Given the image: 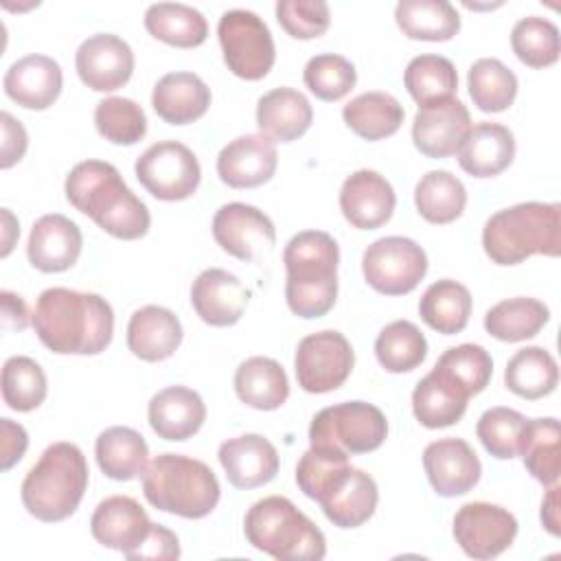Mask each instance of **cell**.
I'll list each match as a JSON object with an SVG mask.
<instances>
[{
    "label": "cell",
    "instance_id": "1",
    "mask_svg": "<svg viewBox=\"0 0 561 561\" xmlns=\"http://www.w3.org/2000/svg\"><path fill=\"white\" fill-rule=\"evenodd\" d=\"M31 324L57 355H99L112 342L114 311L99 294L48 287L35 302Z\"/></svg>",
    "mask_w": 561,
    "mask_h": 561
},
{
    "label": "cell",
    "instance_id": "2",
    "mask_svg": "<svg viewBox=\"0 0 561 561\" xmlns=\"http://www.w3.org/2000/svg\"><path fill=\"white\" fill-rule=\"evenodd\" d=\"M66 199L116 239L134 241L151 226L149 208L123 182L118 169L103 160L77 162L64 182Z\"/></svg>",
    "mask_w": 561,
    "mask_h": 561
},
{
    "label": "cell",
    "instance_id": "3",
    "mask_svg": "<svg viewBox=\"0 0 561 561\" xmlns=\"http://www.w3.org/2000/svg\"><path fill=\"white\" fill-rule=\"evenodd\" d=\"M287 270L285 300L305 320L329 313L337 298V241L322 230H302L283 250Z\"/></svg>",
    "mask_w": 561,
    "mask_h": 561
},
{
    "label": "cell",
    "instance_id": "4",
    "mask_svg": "<svg viewBox=\"0 0 561 561\" xmlns=\"http://www.w3.org/2000/svg\"><path fill=\"white\" fill-rule=\"evenodd\" d=\"M90 471L75 443H53L22 480V504L39 522H64L81 504Z\"/></svg>",
    "mask_w": 561,
    "mask_h": 561
},
{
    "label": "cell",
    "instance_id": "5",
    "mask_svg": "<svg viewBox=\"0 0 561 561\" xmlns=\"http://www.w3.org/2000/svg\"><path fill=\"white\" fill-rule=\"evenodd\" d=\"M482 248L497 265H517L533 254L559 256L561 206L522 202L493 213L482 228Z\"/></svg>",
    "mask_w": 561,
    "mask_h": 561
},
{
    "label": "cell",
    "instance_id": "6",
    "mask_svg": "<svg viewBox=\"0 0 561 561\" xmlns=\"http://www.w3.org/2000/svg\"><path fill=\"white\" fill-rule=\"evenodd\" d=\"M142 493L158 511L202 519L215 511L221 486L206 462L167 451L142 471Z\"/></svg>",
    "mask_w": 561,
    "mask_h": 561
},
{
    "label": "cell",
    "instance_id": "7",
    "mask_svg": "<svg viewBox=\"0 0 561 561\" xmlns=\"http://www.w3.org/2000/svg\"><path fill=\"white\" fill-rule=\"evenodd\" d=\"M243 533L252 548L278 561H320L327 554L322 530L283 495L254 502L245 513Z\"/></svg>",
    "mask_w": 561,
    "mask_h": 561
},
{
    "label": "cell",
    "instance_id": "8",
    "mask_svg": "<svg viewBox=\"0 0 561 561\" xmlns=\"http://www.w3.org/2000/svg\"><path fill=\"white\" fill-rule=\"evenodd\" d=\"M386 436V414L366 401H342L322 408L309 425L311 447H327L346 456L375 451Z\"/></svg>",
    "mask_w": 561,
    "mask_h": 561
},
{
    "label": "cell",
    "instance_id": "9",
    "mask_svg": "<svg viewBox=\"0 0 561 561\" xmlns=\"http://www.w3.org/2000/svg\"><path fill=\"white\" fill-rule=\"evenodd\" d=\"M224 61L232 75L245 81L263 79L276 59L272 33L263 18L248 9L224 11L217 24Z\"/></svg>",
    "mask_w": 561,
    "mask_h": 561
},
{
    "label": "cell",
    "instance_id": "10",
    "mask_svg": "<svg viewBox=\"0 0 561 561\" xmlns=\"http://www.w3.org/2000/svg\"><path fill=\"white\" fill-rule=\"evenodd\" d=\"M138 182L162 202L191 197L202 180L197 156L178 140H158L147 147L134 164Z\"/></svg>",
    "mask_w": 561,
    "mask_h": 561
},
{
    "label": "cell",
    "instance_id": "11",
    "mask_svg": "<svg viewBox=\"0 0 561 561\" xmlns=\"http://www.w3.org/2000/svg\"><path fill=\"white\" fill-rule=\"evenodd\" d=\"M366 283L386 296L410 294L427 272L425 250L408 237H381L362 254Z\"/></svg>",
    "mask_w": 561,
    "mask_h": 561
},
{
    "label": "cell",
    "instance_id": "12",
    "mask_svg": "<svg viewBox=\"0 0 561 561\" xmlns=\"http://www.w3.org/2000/svg\"><path fill=\"white\" fill-rule=\"evenodd\" d=\"M355 353L351 342L335 329L305 335L294 355L298 386L311 394L337 390L351 375Z\"/></svg>",
    "mask_w": 561,
    "mask_h": 561
},
{
    "label": "cell",
    "instance_id": "13",
    "mask_svg": "<svg viewBox=\"0 0 561 561\" xmlns=\"http://www.w3.org/2000/svg\"><path fill=\"white\" fill-rule=\"evenodd\" d=\"M517 519L511 511L491 502H467L454 515V539L471 559H493L511 548Z\"/></svg>",
    "mask_w": 561,
    "mask_h": 561
},
{
    "label": "cell",
    "instance_id": "14",
    "mask_svg": "<svg viewBox=\"0 0 561 561\" xmlns=\"http://www.w3.org/2000/svg\"><path fill=\"white\" fill-rule=\"evenodd\" d=\"M213 237L217 245L241 261H256L276 243L272 219L256 206L230 202L217 208L213 217Z\"/></svg>",
    "mask_w": 561,
    "mask_h": 561
},
{
    "label": "cell",
    "instance_id": "15",
    "mask_svg": "<svg viewBox=\"0 0 561 561\" xmlns=\"http://www.w3.org/2000/svg\"><path fill=\"white\" fill-rule=\"evenodd\" d=\"M75 68L90 90L114 92L123 88L134 72V50L114 33H94L79 44Z\"/></svg>",
    "mask_w": 561,
    "mask_h": 561
},
{
    "label": "cell",
    "instance_id": "16",
    "mask_svg": "<svg viewBox=\"0 0 561 561\" xmlns=\"http://www.w3.org/2000/svg\"><path fill=\"white\" fill-rule=\"evenodd\" d=\"M471 127L467 105L456 99H440L419 105L412 123V142L427 158H449L458 151Z\"/></svg>",
    "mask_w": 561,
    "mask_h": 561
},
{
    "label": "cell",
    "instance_id": "17",
    "mask_svg": "<svg viewBox=\"0 0 561 561\" xmlns=\"http://www.w3.org/2000/svg\"><path fill=\"white\" fill-rule=\"evenodd\" d=\"M423 467L432 489L443 497L469 493L482 473L473 447L462 438H438L423 451Z\"/></svg>",
    "mask_w": 561,
    "mask_h": 561
},
{
    "label": "cell",
    "instance_id": "18",
    "mask_svg": "<svg viewBox=\"0 0 561 561\" xmlns=\"http://www.w3.org/2000/svg\"><path fill=\"white\" fill-rule=\"evenodd\" d=\"M397 206L392 184L373 169L351 173L340 188V210L344 219L359 230L383 226Z\"/></svg>",
    "mask_w": 561,
    "mask_h": 561
},
{
    "label": "cell",
    "instance_id": "19",
    "mask_svg": "<svg viewBox=\"0 0 561 561\" xmlns=\"http://www.w3.org/2000/svg\"><path fill=\"white\" fill-rule=\"evenodd\" d=\"M278 164L274 140L263 134L237 136L217 156V175L230 188H254L272 180Z\"/></svg>",
    "mask_w": 561,
    "mask_h": 561
},
{
    "label": "cell",
    "instance_id": "20",
    "mask_svg": "<svg viewBox=\"0 0 561 561\" xmlns=\"http://www.w3.org/2000/svg\"><path fill=\"white\" fill-rule=\"evenodd\" d=\"M83 245L81 228L61 213L42 215L28 234L26 256L28 263L46 274L70 270Z\"/></svg>",
    "mask_w": 561,
    "mask_h": 561
},
{
    "label": "cell",
    "instance_id": "21",
    "mask_svg": "<svg viewBox=\"0 0 561 561\" xmlns=\"http://www.w3.org/2000/svg\"><path fill=\"white\" fill-rule=\"evenodd\" d=\"M250 300L245 285L228 270L208 267L191 287V305L202 322L210 327H232L241 320Z\"/></svg>",
    "mask_w": 561,
    "mask_h": 561
},
{
    "label": "cell",
    "instance_id": "22",
    "mask_svg": "<svg viewBox=\"0 0 561 561\" xmlns=\"http://www.w3.org/2000/svg\"><path fill=\"white\" fill-rule=\"evenodd\" d=\"M219 462L234 489H256L272 482L280 460L276 447L261 434H241L219 445Z\"/></svg>",
    "mask_w": 561,
    "mask_h": 561
},
{
    "label": "cell",
    "instance_id": "23",
    "mask_svg": "<svg viewBox=\"0 0 561 561\" xmlns=\"http://www.w3.org/2000/svg\"><path fill=\"white\" fill-rule=\"evenodd\" d=\"M151 524L147 511L129 495L105 497L90 517L92 537L103 548L118 550L125 557L142 543Z\"/></svg>",
    "mask_w": 561,
    "mask_h": 561
},
{
    "label": "cell",
    "instance_id": "24",
    "mask_svg": "<svg viewBox=\"0 0 561 561\" xmlns=\"http://www.w3.org/2000/svg\"><path fill=\"white\" fill-rule=\"evenodd\" d=\"M2 85L7 96L18 105L26 110H46L61 92V66L48 55H24L7 68Z\"/></svg>",
    "mask_w": 561,
    "mask_h": 561
},
{
    "label": "cell",
    "instance_id": "25",
    "mask_svg": "<svg viewBox=\"0 0 561 561\" xmlns=\"http://www.w3.org/2000/svg\"><path fill=\"white\" fill-rule=\"evenodd\" d=\"M456 156L460 169L471 178H493L513 162L515 136L506 125L480 121L469 127Z\"/></svg>",
    "mask_w": 561,
    "mask_h": 561
},
{
    "label": "cell",
    "instance_id": "26",
    "mask_svg": "<svg viewBox=\"0 0 561 561\" xmlns=\"http://www.w3.org/2000/svg\"><path fill=\"white\" fill-rule=\"evenodd\" d=\"M151 430L164 440H186L206 421V403L193 388L169 386L156 392L147 408Z\"/></svg>",
    "mask_w": 561,
    "mask_h": 561
},
{
    "label": "cell",
    "instance_id": "27",
    "mask_svg": "<svg viewBox=\"0 0 561 561\" xmlns=\"http://www.w3.org/2000/svg\"><path fill=\"white\" fill-rule=\"evenodd\" d=\"M184 331L178 316L160 305L136 309L127 324V348L142 362H162L182 344Z\"/></svg>",
    "mask_w": 561,
    "mask_h": 561
},
{
    "label": "cell",
    "instance_id": "28",
    "mask_svg": "<svg viewBox=\"0 0 561 561\" xmlns=\"http://www.w3.org/2000/svg\"><path fill=\"white\" fill-rule=\"evenodd\" d=\"M151 105L164 123L188 125L206 114L210 105V88L195 72H167L153 85Z\"/></svg>",
    "mask_w": 561,
    "mask_h": 561
},
{
    "label": "cell",
    "instance_id": "29",
    "mask_svg": "<svg viewBox=\"0 0 561 561\" xmlns=\"http://www.w3.org/2000/svg\"><path fill=\"white\" fill-rule=\"evenodd\" d=\"M313 121L309 99L294 88H274L256 103V125L263 136L274 142H291L300 138Z\"/></svg>",
    "mask_w": 561,
    "mask_h": 561
},
{
    "label": "cell",
    "instance_id": "30",
    "mask_svg": "<svg viewBox=\"0 0 561 561\" xmlns=\"http://www.w3.org/2000/svg\"><path fill=\"white\" fill-rule=\"evenodd\" d=\"M469 399L462 386L434 366L412 392V412L423 427H449L462 419Z\"/></svg>",
    "mask_w": 561,
    "mask_h": 561
},
{
    "label": "cell",
    "instance_id": "31",
    "mask_svg": "<svg viewBox=\"0 0 561 561\" xmlns=\"http://www.w3.org/2000/svg\"><path fill=\"white\" fill-rule=\"evenodd\" d=\"M94 456L99 469L118 482L142 476L149 460V447L140 432L127 425H114L103 430L94 443Z\"/></svg>",
    "mask_w": 561,
    "mask_h": 561
},
{
    "label": "cell",
    "instance_id": "32",
    "mask_svg": "<svg viewBox=\"0 0 561 561\" xmlns=\"http://www.w3.org/2000/svg\"><path fill=\"white\" fill-rule=\"evenodd\" d=\"M234 392L254 410H278L289 397L287 373L272 357H248L234 370Z\"/></svg>",
    "mask_w": 561,
    "mask_h": 561
},
{
    "label": "cell",
    "instance_id": "33",
    "mask_svg": "<svg viewBox=\"0 0 561 561\" xmlns=\"http://www.w3.org/2000/svg\"><path fill=\"white\" fill-rule=\"evenodd\" d=\"M379 489L370 473L351 467L340 486L320 502L327 519L337 528H357L368 522L377 508Z\"/></svg>",
    "mask_w": 561,
    "mask_h": 561
},
{
    "label": "cell",
    "instance_id": "34",
    "mask_svg": "<svg viewBox=\"0 0 561 561\" xmlns=\"http://www.w3.org/2000/svg\"><path fill=\"white\" fill-rule=\"evenodd\" d=\"M471 307V294L462 283L440 278L423 291L419 300V316L430 329L443 335H454L467 327Z\"/></svg>",
    "mask_w": 561,
    "mask_h": 561
},
{
    "label": "cell",
    "instance_id": "35",
    "mask_svg": "<svg viewBox=\"0 0 561 561\" xmlns=\"http://www.w3.org/2000/svg\"><path fill=\"white\" fill-rule=\"evenodd\" d=\"M394 20L410 39L447 42L460 31V15L447 0H399Z\"/></svg>",
    "mask_w": 561,
    "mask_h": 561
},
{
    "label": "cell",
    "instance_id": "36",
    "mask_svg": "<svg viewBox=\"0 0 561 561\" xmlns=\"http://www.w3.org/2000/svg\"><path fill=\"white\" fill-rule=\"evenodd\" d=\"M403 105L388 92H364L351 99L344 110V123L364 140H381L399 131L403 123Z\"/></svg>",
    "mask_w": 561,
    "mask_h": 561
},
{
    "label": "cell",
    "instance_id": "37",
    "mask_svg": "<svg viewBox=\"0 0 561 561\" xmlns=\"http://www.w3.org/2000/svg\"><path fill=\"white\" fill-rule=\"evenodd\" d=\"M145 28L160 42L193 48L206 42L208 22L202 11L182 2H156L145 11Z\"/></svg>",
    "mask_w": 561,
    "mask_h": 561
},
{
    "label": "cell",
    "instance_id": "38",
    "mask_svg": "<svg viewBox=\"0 0 561 561\" xmlns=\"http://www.w3.org/2000/svg\"><path fill=\"white\" fill-rule=\"evenodd\" d=\"M550 320V309L530 296L500 300L484 313V329L500 342H524L535 337Z\"/></svg>",
    "mask_w": 561,
    "mask_h": 561
},
{
    "label": "cell",
    "instance_id": "39",
    "mask_svg": "<svg viewBox=\"0 0 561 561\" xmlns=\"http://www.w3.org/2000/svg\"><path fill=\"white\" fill-rule=\"evenodd\" d=\"M519 456L524 458V467L528 473L541 482L543 486L557 484L561 473V430L554 416L546 419H528Z\"/></svg>",
    "mask_w": 561,
    "mask_h": 561
},
{
    "label": "cell",
    "instance_id": "40",
    "mask_svg": "<svg viewBox=\"0 0 561 561\" xmlns=\"http://www.w3.org/2000/svg\"><path fill=\"white\" fill-rule=\"evenodd\" d=\"M506 388L528 401L548 397L559 383L557 359L543 346L519 348L504 370Z\"/></svg>",
    "mask_w": 561,
    "mask_h": 561
},
{
    "label": "cell",
    "instance_id": "41",
    "mask_svg": "<svg viewBox=\"0 0 561 561\" xmlns=\"http://www.w3.org/2000/svg\"><path fill=\"white\" fill-rule=\"evenodd\" d=\"M414 204L425 221L449 224L462 215L467 206V188L449 171L434 169L416 182Z\"/></svg>",
    "mask_w": 561,
    "mask_h": 561
},
{
    "label": "cell",
    "instance_id": "42",
    "mask_svg": "<svg viewBox=\"0 0 561 561\" xmlns=\"http://www.w3.org/2000/svg\"><path fill=\"white\" fill-rule=\"evenodd\" d=\"M467 88L480 112H504L517 96V77L495 57H482L467 70Z\"/></svg>",
    "mask_w": 561,
    "mask_h": 561
},
{
    "label": "cell",
    "instance_id": "43",
    "mask_svg": "<svg viewBox=\"0 0 561 561\" xmlns=\"http://www.w3.org/2000/svg\"><path fill=\"white\" fill-rule=\"evenodd\" d=\"M375 355L388 373H410L423 364L427 355V340L410 320H394L386 324L375 340Z\"/></svg>",
    "mask_w": 561,
    "mask_h": 561
},
{
    "label": "cell",
    "instance_id": "44",
    "mask_svg": "<svg viewBox=\"0 0 561 561\" xmlns=\"http://www.w3.org/2000/svg\"><path fill=\"white\" fill-rule=\"evenodd\" d=\"M348 456L327 447H309L296 465V484L313 502L327 500L346 478Z\"/></svg>",
    "mask_w": 561,
    "mask_h": 561
},
{
    "label": "cell",
    "instance_id": "45",
    "mask_svg": "<svg viewBox=\"0 0 561 561\" xmlns=\"http://www.w3.org/2000/svg\"><path fill=\"white\" fill-rule=\"evenodd\" d=\"M403 83L419 105H427L456 94L458 72L443 55H416L405 66Z\"/></svg>",
    "mask_w": 561,
    "mask_h": 561
},
{
    "label": "cell",
    "instance_id": "46",
    "mask_svg": "<svg viewBox=\"0 0 561 561\" xmlns=\"http://www.w3.org/2000/svg\"><path fill=\"white\" fill-rule=\"evenodd\" d=\"M2 399L15 412H31L46 399L48 383L42 366L26 355H13L2 366Z\"/></svg>",
    "mask_w": 561,
    "mask_h": 561
},
{
    "label": "cell",
    "instance_id": "47",
    "mask_svg": "<svg viewBox=\"0 0 561 561\" xmlns=\"http://www.w3.org/2000/svg\"><path fill=\"white\" fill-rule=\"evenodd\" d=\"M511 46L515 57L530 68L552 66L561 53L559 28L541 15L522 18L511 31Z\"/></svg>",
    "mask_w": 561,
    "mask_h": 561
},
{
    "label": "cell",
    "instance_id": "48",
    "mask_svg": "<svg viewBox=\"0 0 561 561\" xmlns=\"http://www.w3.org/2000/svg\"><path fill=\"white\" fill-rule=\"evenodd\" d=\"M94 125L114 145H136L147 134V114L134 99L107 96L94 107Z\"/></svg>",
    "mask_w": 561,
    "mask_h": 561
},
{
    "label": "cell",
    "instance_id": "49",
    "mask_svg": "<svg viewBox=\"0 0 561 561\" xmlns=\"http://www.w3.org/2000/svg\"><path fill=\"white\" fill-rule=\"evenodd\" d=\"M526 416L513 408L495 405L480 414L476 423V436L482 447L497 460H511L519 454Z\"/></svg>",
    "mask_w": 561,
    "mask_h": 561
},
{
    "label": "cell",
    "instance_id": "50",
    "mask_svg": "<svg viewBox=\"0 0 561 561\" xmlns=\"http://www.w3.org/2000/svg\"><path fill=\"white\" fill-rule=\"evenodd\" d=\"M434 366L451 377L458 386H462L469 397L480 394L489 386L493 375V359L489 351L480 344L469 342L447 348Z\"/></svg>",
    "mask_w": 561,
    "mask_h": 561
},
{
    "label": "cell",
    "instance_id": "51",
    "mask_svg": "<svg viewBox=\"0 0 561 561\" xmlns=\"http://www.w3.org/2000/svg\"><path fill=\"white\" fill-rule=\"evenodd\" d=\"M302 79L309 92L316 94L320 101H340L353 90L357 72L346 57L335 53H322L313 55L305 64Z\"/></svg>",
    "mask_w": 561,
    "mask_h": 561
},
{
    "label": "cell",
    "instance_id": "52",
    "mask_svg": "<svg viewBox=\"0 0 561 561\" xmlns=\"http://www.w3.org/2000/svg\"><path fill=\"white\" fill-rule=\"evenodd\" d=\"M276 20L287 35L296 39H313L327 33L331 11L324 0H278Z\"/></svg>",
    "mask_w": 561,
    "mask_h": 561
},
{
    "label": "cell",
    "instance_id": "53",
    "mask_svg": "<svg viewBox=\"0 0 561 561\" xmlns=\"http://www.w3.org/2000/svg\"><path fill=\"white\" fill-rule=\"evenodd\" d=\"M180 557V539L173 530H169L162 524H151L147 537L142 539V543L127 554V559L138 561V559H178Z\"/></svg>",
    "mask_w": 561,
    "mask_h": 561
},
{
    "label": "cell",
    "instance_id": "54",
    "mask_svg": "<svg viewBox=\"0 0 561 561\" xmlns=\"http://www.w3.org/2000/svg\"><path fill=\"white\" fill-rule=\"evenodd\" d=\"M2 123V149H0V167L9 169L20 162L28 147V134L24 125L9 112L0 114Z\"/></svg>",
    "mask_w": 561,
    "mask_h": 561
},
{
    "label": "cell",
    "instance_id": "55",
    "mask_svg": "<svg viewBox=\"0 0 561 561\" xmlns=\"http://www.w3.org/2000/svg\"><path fill=\"white\" fill-rule=\"evenodd\" d=\"M26 447H28L26 430L20 423L2 416L0 419V467H2V471L11 469L15 462H20Z\"/></svg>",
    "mask_w": 561,
    "mask_h": 561
},
{
    "label": "cell",
    "instance_id": "56",
    "mask_svg": "<svg viewBox=\"0 0 561 561\" xmlns=\"http://www.w3.org/2000/svg\"><path fill=\"white\" fill-rule=\"evenodd\" d=\"M2 298V320L9 329H15V331H22L26 329L28 324V309H26V302L22 300V296L4 289L0 294Z\"/></svg>",
    "mask_w": 561,
    "mask_h": 561
},
{
    "label": "cell",
    "instance_id": "57",
    "mask_svg": "<svg viewBox=\"0 0 561 561\" xmlns=\"http://www.w3.org/2000/svg\"><path fill=\"white\" fill-rule=\"evenodd\" d=\"M541 524L550 535L559 537L561 517H559V486L557 484H550V489L541 502Z\"/></svg>",
    "mask_w": 561,
    "mask_h": 561
},
{
    "label": "cell",
    "instance_id": "58",
    "mask_svg": "<svg viewBox=\"0 0 561 561\" xmlns=\"http://www.w3.org/2000/svg\"><path fill=\"white\" fill-rule=\"evenodd\" d=\"M2 226H4V234H2V256H7V254L13 250V241L20 237L18 219L11 215L9 208H2Z\"/></svg>",
    "mask_w": 561,
    "mask_h": 561
}]
</instances>
